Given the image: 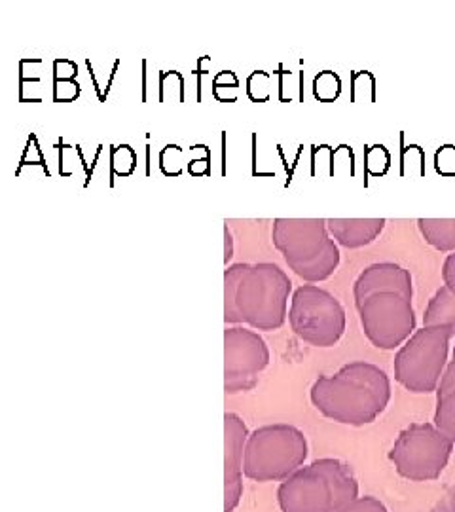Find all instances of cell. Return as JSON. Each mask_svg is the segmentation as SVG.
I'll return each mask as SVG.
<instances>
[{
	"label": "cell",
	"mask_w": 455,
	"mask_h": 512,
	"mask_svg": "<svg viewBox=\"0 0 455 512\" xmlns=\"http://www.w3.org/2000/svg\"><path fill=\"white\" fill-rule=\"evenodd\" d=\"M292 281L272 262L234 264L224 272V321L256 330L285 325Z\"/></svg>",
	"instance_id": "6da1fadb"
},
{
	"label": "cell",
	"mask_w": 455,
	"mask_h": 512,
	"mask_svg": "<svg viewBox=\"0 0 455 512\" xmlns=\"http://www.w3.org/2000/svg\"><path fill=\"white\" fill-rule=\"evenodd\" d=\"M311 403L328 418L344 425L363 427L387 408L391 382L380 366L349 363L332 376H321L311 385Z\"/></svg>",
	"instance_id": "7a4b0ae2"
},
{
	"label": "cell",
	"mask_w": 455,
	"mask_h": 512,
	"mask_svg": "<svg viewBox=\"0 0 455 512\" xmlns=\"http://www.w3.org/2000/svg\"><path fill=\"white\" fill-rule=\"evenodd\" d=\"M272 239L292 272L308 283L325 281L340 264V249L325 219H275Z\"/></svg>",
	"instance_id": "3957f363"
},
{
	"label": "cell",
	"mask_w": 455,
	"mask_h": 512,
	"mask_svg": "<svg viewBox=\"0 0 455 512\" xmlns=\"http://www.w3.org/2000/svg\"><path fill=\"white\" fill-rule=\"evenodd\" d=\"M308 459L306 435L287 423L264 425L245 444L243 475L255 482L287 480Z\"/></svg>",
	"instance_id": "277c9868"
},
{
	"label": "cell",
	"mask_w": 455,
	"mask_h": 512,
	"mask_svg": "<svg viewBox=\"0 0 455 512\" xmlns=\"http://www.w3.org/2000/svg\"><path fill=\"white\" fill-rule=\"evenodd\" d=\"M454 332L442 327L416 330L395 357V380L412 393L437 391L448 366Z\"/></svg>",
	"instance_id": "5b68a950"
},
{
	"label": "cell",
	"mask_w": 455,
	"mask_h": 512,
	"mask_svg": "<svg viewBox=\"0 0 455 512\" xmlns=\"http://www.w3.org/2000/svg\"><path fill=\"white\" fill-rule=\"evenodd\" d=\"M454 442L435 423H412L395 440L389 459L397 473L412 482L437 480L448 467Z\"/></svg>",
	"instance_id": "8992f818"
},
{
	"label": "cell",
	"mask_w": 455,
	"mask_h": 512,
	"mask_svg": "<svg viewBox=\"0 0 455 512\" xmlns=\"http://www.w3.org/2000/svg\"><path fill=\"white\" fill-rule=\"evenodd\" d=\"M289 323L294 334L315 348H332L346 332V310L336 296L302 285L292 294Z\"/></svg>",
	"instance_id": "52a82bcc"
},
{
	"label": "cell",
	"mask_w": 455,
	"mask_h": 512,
	"mask_svg": "<svg viewBox=\"0 0 455 512\" xmlns=\"http://www.w3.org/2000/svg\"><path fill=\"white\" fill-rule=\"evenodd\" d=\"M364 336L378 349H395L416 332L412 298L397 293H378L357 302Z\"/></svg>",
	"instance_id": "ba28073f"
},
{
	"label": "cell",
	"mask_w": 455,
	"mask_h": 512,
	"mask_svg": "<svg viewBox=\"0 0 455 512\" xmlns=\"http://www.w3.org/2000/svg\"><path fill=\"white\" fill-rule=\"evenodd\" d=\"M270 365V349L255 330H224V391L228 395L251 391L260 372Z\"/></svg>",
	"instance_id": "9c48e42d"
},
{
	"label": "cell",
	"mask_w": 455,
	"mask_h": 512,
	"mask_svg": "<svg viewBox=\"0 0 455 512\" xmlns=\"http://www.w3.org/2000/svg\"><path fill=\"white\" fill-rule=\"evenodd\" d=\"M277 501L283 512H336L330 480L317 461L283 480Z\"/></svg>",
	"instance_id": "30bf717a"
},
{
	"label": "cell",
	"mask_w": 455,
	"mask_h": 512,
	"mask_svg": "<svg viewBox=\"0 0 455 512\" xmlns=\"http://www.w3.org/2000/svg\"><path fill=\"white\" fill-rule=\"evenodd\" d=\"M249 429L237 414L224 416V512H234L243 495V461Z\"/></svg>",
	"instance_id": "8fae6325"
},
{
	"label": "cell",
	"mask_w": 455,
	"mask_h": 512,
	"mask_svg": "<svg viewBox=\"0 0 455 512\" xmlns=\"http://www.w3.org/2000/svg\"><path fill=\"white\" fill-rule=\"evenodd\" d=\"M378 293H397L412 298L414 296L412 275L406 268H402L395 262H378L368 266L355 281V287H353L355 304Z\"/></svg>",
	"instance_id": "7c38bea8"
},
{
	"label": "cell",
	"mask_w": 455,
	"mask_h": 512,
	"mask_svg": "<svg viewBox=\"0 0 455 512\" xmlns=\"http://www.w3.org/2000/svg\"><path fill=\"white\" fill-rule=\"evenodd\" d=\"M385 219H328L327 228L334 241L346 249L370 245L385 228Z\"/></svg>",
	"instance_id": "4fadbf2b"
},
{
	"label": "cell",
	"mask_w": 455,
	"mask_h": 512,
	"mask_svg": "<svg viewBox=\"0 0 455 512\" xmlns=\"http://www.w3.org/2000/svg\"><path fill=\"white\" fill-rule=\"evenodd\" d=\"M317 463L330 480V486H332V492H334L336 512L344 511L347 505H351L359 497L357 478L346 463H342L338 459H317Z\"/></svg>",
	"instance_id": "5bb4252c"
},
{
	"label": "cell",
	"mask_w": 455,
	"mask_h": 512,
	"mask_svg": "<svg viewBox=\"0 0 455 512\" xmlns=\"http://www.w3.org/2000/svg\"><path fill=\"white\" fill-rule=\"evenodd\" d=\"M423 327L450 329L455 336V293L446 285H442L429 300V306L423 315Z\"/></svg>",
	"instance_id": "9a60e30c"
},
{
	"label": "cell",
	"mask_w": 455,
	"mask_h": 512,
	"mask_svg": "<svg viewBox=\"0 0 455 512\" xmlns=\"http://www.w3.org/2000/svg\"><path fill=\"white\" fill-rule=\"evenodd\" d=\"M423 239L442 253H455V219H419Z\"/></svg>",
	"instance_id": "2e32d148"
},
{
	"label": "cell",
	"mask_w": 455,
	"mask_h": 512,
	"mask_svg": "<svg viewBox=\"0 0 455 512\" xmlns=\"http://www.w3.org/2000/svg\"><path fill=\"white\" fill-rule=\"evenodd\" d=\"M433 421L438 431L455 444V391L437 397V410Z\"/></svg>",
	"instance_id": "e0dca14e"
},
{
	"label": "cell",
	"mask_w": 455,
	"mask_h": 512,
	"mask_svg": "<svg viewBox=\"0 0 455 512\" xmlns=\"http://www.w3.org/2000/svg\"><path fill=\"white\" fill-rule=\"evenodd\" d=\"M346 509L355 512H389L382 501H378L376 497H370V495L357 497L351 505H347Z\"/></svg>",
	"instance_id": "ac0fdd59"
},
{
	"label": "cell",
	"mask_w": 455,
	"mask_h": 512,
	"mask_svg": "<svg viewBox=\"0 0 455 512\" xmlns=\"http://www.w3.org/2000/svg\"><path fill=\"white\" fill-rule=\"evenodd\" d=\"M452 391H455V361L448 363V366H446V370L442 374V380H440V385H438L437 397L446 395V393H452Z\"/></svg>",
	"instance_id": "d6986e66"
},
{
	"label": "cell",
	"mask_w": 455,
	"mask_h": 512,
	"mask_svg": "<svg viewBox=\"0 0 455 512\" xmlns=\"http://www.w3.org/2000/svg\"><path fill=\"white\" fill-rule=\"evenodd\" d=\"M442 279H444V285H446L452 293H455V253L448 255V258L444 260Z\"/></svg>",
	"instance_id": "ffe728a7"
},
{
	"label": "cell",
	"mask_w": 455,
	"mask_h": 512,
	"mask_svg": "<svg viewBox=\"0 0 455 512\" xmlns=\"http://www.w3.org/2000/svg\"><path fill=\"white\" fill-rule=\"evenodd\" d=\"M224 239H226V255H224V260H226V264H228V260L234 256V239H232V232H230V228L228 226H224Z\"/></svg>",
	"instance_id": "44dd1931"
},
{
	"label": "cell",
	"mask_w": 455,
	"mask_h": 512,
	"mask_svg": "<svg viewBox=\"0 0 455 512\" xmlns=\"http://www.w3.org/2000/svg\"><path fill=\"white\" fill-rule=\"evenodd\" d=\"M340 512H355V511H351V509H344V511H340Z\"/></svg>",
	"instance_id": "7402d4cb"
},
{
	"label": "cell",
	"mask_w": 455,
	"mask_h": 512,
	"mask_svg": "<svg viewBox=\"0 0 455 512\" xmlns=\"http://www.w3.org/2000/svg\"><path fill=\"white\" fill-rule=\"evenodd\" d=\"M454 361H455V346H454Z\"/></svg>",
	"instance_id": "603a6c76"
}]
</instances>
